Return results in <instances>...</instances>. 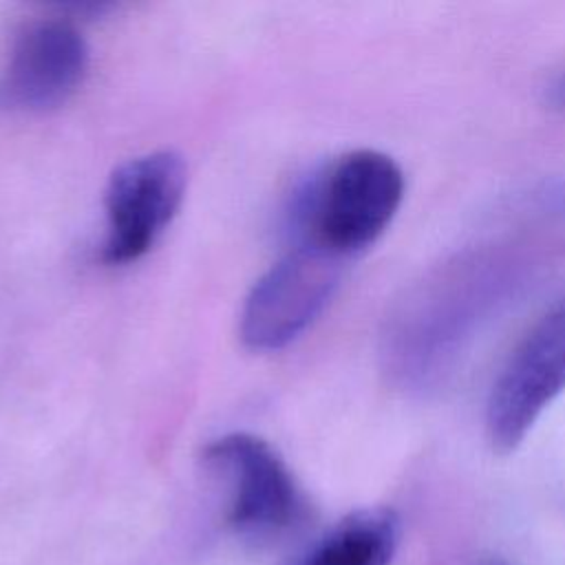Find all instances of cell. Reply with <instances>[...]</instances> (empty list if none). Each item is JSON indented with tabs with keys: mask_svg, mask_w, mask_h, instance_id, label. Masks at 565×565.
<instances>
[{
	"mask_svg": "<svg viewBox=\"0 0 565 565\" xmlns=\"http://www.w3.org/2000/svg\"><path fill=\"white\" fill-rule=\"evenodd\" d=\"M550 102L556 108H565V73L550 86Z\"/></svg>",
	"mask_w": 565,
	"mask_h": 565,
	"instance_id": "obj_8",
	"label": "cell"
},
{
	"mask_svg": "<svg viewBox=\"0 0 565 565\" xmlns=\"http://www.w3.org/2000/svg\"><path fill=\"white\" fill-rule=\"evenodd\" d=\"M404 199L399 166L377 150L342 154L302 201L307 245L335 258L353 256L377 241Z\"/></svg>",
	"mask_w": 565,
	"mask_h": 565,
	"instance_id": "obj_1",
	"label": "cell"
},
{
	"mask_svg": "<svg viewBox=\"0 0 565 565\" xmlns=\"http://www.w3.org/2000/svg\"><path fill=\"white\" fill-rule=\"evenodd\" d=\"M205 463L227 486V521L238 532H276L298 516V488L267 441L247 433L225 435L207 446Z\"/></svg>",
	"mask_w": 565,
	"mask_h": 565,
	"instance_id": "obj_5",
	"label": "cell"
},
{
	"mask_svg": "<svg viewBox=\"0 0 565 565\" xmlns=\"http://www.w3.org/2000/svg\"><path fill=\"white\" fill-rule=\"evenodd\" d=\"M397 545V519L373 508L344 516L298 565H388Z\"/></svg>",
	"mask_w": 565,
	"mask_h": 565,
	"instance_id": "obj_7",
	"label": "cell"
},
{
	"mask_svg": "<svg viewBox=\"0 0 565 565\" xmlns=\"http://www.w3.org/2000/svg\"><path fill=\"white\" fill-rule=\"evenodd\" d=\"M88 68L84 35L66 20H38L15 38L0 73V108L44 113L62 106Z\"/></svg>",
	"mask_w": 565,
	"mask_h": 565,
	"instance_id": "obj_6",
	"label": "cell"
},
{
	"mask_svg": "<svg viewBox=\"0 0 565 565\" xmlns=\"http://www.w3.org/2000/svg\"><path fill=\"white\" fill-rule=\"evenodd\" d=\"M185 192V163L157 150L121 163L106 188L104 260L124 265L141 258L170 225Z\"/></svg>",
	"mask_w": 565,
	"mask_h": 565,
	"instance_id": "obj_3",
	"label": "cell"
},
{
	"mask_svg": "<svg viewBox=\"0 0 565 565\" xmlns=\"http://www.w3.org/2000/svg\"><path fill=\"white\" fill-rule=\"evenodd\" d=\"M565 391V300L519 342L492 384L486 435L497 452L514 450Z\"/></svg>",
	"mask_w": 565,
	"mask_h": 565,
	"instance_id": "obj_2",
	"label": "cell"
},
{
	"mask_svg": "<svg viewBox=\"0 0 565 565\" xmlns=\"http://www.w3.org/2000/svg\"><path fill=\"white\" fill-rule=\"evenodd\" d=\"M340 276V258L305 245L278 260L245 298L241 338L256 351L282 349L324 309Z\"/></svg>",
	"mask_w": 565,
	"mask_h": 565,
	"instance_id": "obj_4",
	"label": "cell"
},
{
	"mask_svg": "<svg viewBox=\"0 0 565 565\" xmlns=\"http://www.w3.org/2000/svg\"><path fill=\"white\" fill-rule=\"evenodd\" d=\"M479 565H505V563H501V561H483Z\"/></svg>",
	"mask_w": 565,
	"mask_h": 565,
	"instance_id": "obj_9",
	"label": "cell"
}]
</instances>
